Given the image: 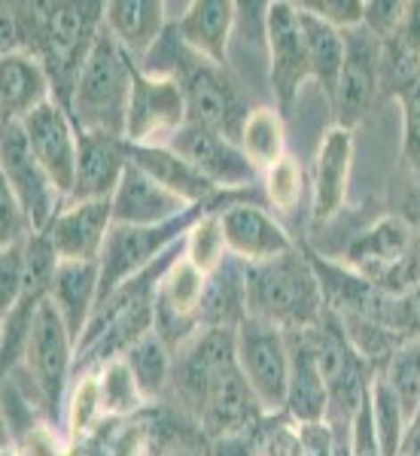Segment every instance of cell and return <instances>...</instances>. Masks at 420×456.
I'll return each instance as SVG.
<instances>
[{
	"instance_id": "obj_33",
	"label": "cell",
	"mask_w": 420,
	"mask_h": 456,
	"mask_svg": "<svg viewBox=\"0 0 420 456\" xmlns=\"http://www.w3.org/2000/svg\"><path fill=\"white\" fill-rule=\"evenodd\" d=\"M98 380H101V402H104L107 420H128V417H137L140 411L150 408L144 389L137 387L135 374H131L128 362L122 356L101 365Z\"/></svg>"
},
{
	"instance_id": "obj_25",
	"label": "cell",
	"mask_w": 420,
	"mask_h": 456,
	"mask_svg": "<svg viewBox=\"0 0 420 456\" xmlns=\"http://www.w3.org/2000/svg\"><path fill=\"white\" fill-rule=\"evenodd\" d=\"M128 161L144 167L152 180H159L165 189L180 195L189 204H210L219 198V189L210 180H204L183 156H177L171 146H131L128 143Z\"/></svg>"
},
{
	"instance_id": "obj_15",
	"label": "cell",
	"mask_w": 420,
	"mask_h": 456,
	"mask_svg": "<svg viewBox=\"0 0 420 456\" xmlns=\"http://www.w3.org/2000/svg\"><path fill=\"white\" fill-rule=\"evenodd\" d=\"M202 208V204H198ZM195 210V204L183 201L159 180H152L144 167L128 161L119 189L113 192V223L116 225H165Z\"/></svg>"
},
{
	"instance_id": "obj_41",
	"label": "cell",
	"mask_w": 420,
	"mask_h": 456,
	"mask_svg": "<svg viewBox=\"0 0 420 456\" xmlns=\"http://www.w3.org/2000/svg\"><path fill=\"white\" fill-rule=\"evenodd\" d=\"M299 436L305 456H333V426L329 420L299 423Z\"/></svg>"
},
{
	"instance_id": "obj_26",
	"label": "cell",
	"mask_w": 420,
	"mask_h": 456,
	"mask_svg": "<svg viewBox=\"0 0 420 456\" xmlns=\"http://www.w3.org/2000/svg\"><path fill=\"white\" fill-rule=\"evenodd\" d=\"M381 92L402 94L420 79V4L405 6V19L381 40Z\"/></svg>"
},
{
	"instance_id": "obj_42",
	"label": "cell",
	"mask_w": 420,
	"mask_h": 456,
	"mask_svg": "<svg viewBox=\"0 0 420 456\" xmlns=\"http://www.w3.org/2000/svg\"><path fill=\"white\" fill-rule=\"evenodd\" d=\"M259 436V432H256ZM256 436H223L208 441V453L204 456H259Z\"/></svg>"
},
{
	"instance_id": "obj_39",
	"label": "cell",
	"mask_w": 420,
	"mask_h": 456,
	"mask_svg": "<svg viewBox=\"0 0 420 456\" xmlns=\"http://www.w3.org/2000/svg\"><path fill=\"white\" fill-rule=\"evenodd\" d=\"M405 113V159L420 167V79L399 94Z\"/></svg>"
},
{
	"instance_id": "obj_12",
	"label": "cell",
	"mask_w": 420,
	"mask_h": 456,
	"mask_svg": "<svg viewBox=\"0 0 420 456\" xmlns=\"http://www.w3.org/2000/svg\"><path fill=\"white\" fill-rule=\"evenodd\" d=\"M381 40L366 25L344 34V68L335 88V116L342 128H350L366 119L381 92Z\"/></svg>"
},
{
	"instance_id": "obj_22",
	"label": "cell",
	"mask_w": 420,
	"mask_h": 456,
	"mask_svg": "<svg viewBox=\"0 0 420 456\" xmlns=\"http://www.w3.org/2000/svg\"><path fill=\"white\" fill-rule=\"evenodd\" d=\"M53 79L31 53H10L0 61V110L4 122H21L37 107L53 101Z\"/></svg>"
},
{
	"instance_id": "obj_23",
	"label": "cell",
	"mask_w": 420,
	"mask_h": 456,
	"mask_svg": "<svg viewBox=\"0 0 420 456\" xmlns=\"http://www.w3.org/2000/svg\"><path fill=\"white\" fill-rule=\"evenodd\" d=\"M238 21V4L232 0H195L177 21L183 46L213 64H226L232 28Z\"/></svg>"
},
{
	"instance_id": "obj_16",
	"label": "cell",
	"mask_w": 420,
	"mask_h": 456,
	"mask_svg": "<svg viewBox=\"0 0 420 456\" xmlns=\"http://www.w3.org/2000/svg\"><path fill=\"white\" fill-rule=\"evenodd\" d=\"M223 228H226L228 256H235V259L247 265L277 259V256L296 249L292 238L286 234V228L268 210L259 208V204H250V201L228 204V208H223Z\"/></svg>"
},
{
	"instance_id": "obj_4",
	"label": "cell",
	"mask_w": 420,
	"mask_h": 456,
	"mask_svg": "<svg viewBox=\"0 0 420 456\" xmlns=\"http://www.w3.org/2000/svg\"><path fill=\"white\" fill-rule=\"evenodd\" d=\"M174 79L180 83L183 98H186V122L223 131L232 141H238L250 110L241 101V92L228 77L226 64H213L183 46L177 55Z\"/></svg>"
},
{
	"instance_id": "obj_3",
	"label": "cell",
	"mask_w": 420,
	"mask_h": 456,
	"mask_svg": "<svg viewBox=\"0 0 420 456\" xmlns=\"http://www.w3.org/2000/svg\"><path fill=\"white\" fill-rule=\"evenodd\" d=\"M210 204H202V208L189 210L186 216L174 219V223H165V225H116L113 223V228H110V234H107L104 253H101V259H98L101 265L98 305H104L122 283H128L131 277H137L140 271L150 268V265L156 262L159 256H165L177 240L186 238L189 225H193Z\"/></svg>"
},
{
	"instance_id": "obj_32",
	"label": "cell",
	"mask_w": 420,
	"mask_h": 456,
	"mask_svg": "<svg viewBox=\"0 0 420 456\" xmlns=\"http://www.w3.org/2000/svg\"><path fill=\"white\" fill-rule=\"evenodd\" d=\"M64 420H68V444H83L98 432L107 420L104 402H101V380L98 369L79 371L70 384L68 404H64Z\"/></svg>"
},
{
	"instance_id": "obj_35",
	"label": "cell",
	"mask_w": 420,
	"mask_h": 456,
	"mask_svg": "<svg viewBox=\"0 0 420 456\" xmlns=\"http://www.w3.org/2000/svg\"><path fill=\"white\" fill-rule=\"evenodd\" d=\"M301 192H305V176H301V165L292 156H284L275 167L265 171V198L277 213L296 210Z\"/></svg>"
},
{
	"instance_id": "obj_14",
	"label": "cell",
	"mask_w": 420,
	"mask_h": 456,
	"mask_svg": "<svg viewBox=\"0 0 420 456\" xmlns=\"http://www.w3.org/2000/svg\"><path fill=\"white\" fill-rule=\"evenodd\" d=\"M113 228V201H70L46 228L62 262H98Z\"/></svg>"
},
{
	"instance_id": "obj_2",
	"label": "cell",
	"mask_w": 420,
	"mask_h": 456,
	"mask_svg": "<svg viewBox=\"0 0 420 456\" xmlns=\"http://www.w3.org/2000/svg\"><path fill=\"white\" fill-rule=\"evenodd\" d=\"M326 314L320 281L305 249L247 265V316L275 322L284 332L314 329Z\"/></svg>"
},
{
	"instance_id": "obj_17",
	"label": "cell",
	"mask_w": 420,
	"mask_h": 456,
	"mask_svg": "<svg viewBox=\"0 0 420 456\" xmlns=\"http://www.w3.org/2000/svg\"><path fill=\"white\" fill-rule=\"evenodd\" d=\"M350 167H353V131L350 128H329L320 141L314 159L311 176V219L314 225L329 223L338 210L344 208L350 186Z\"/></svg>"
},
{
	"instance_id": "obj_34",
	"label": "cell",
	"mask_w": 420,
	"mask_h": 456,
	"mask_svg": "<svg viewBox=\"0 0 420 456\" xmlns=\"http://www.w3.org/2000/svg\"><path fill=\"white\" fill-rule=\"evenodd\" d=\"M378 371L387 378L411 426L420 417V338H405Z\"/></svg>"
},
{
	"instance_id": "obj_11",
	"label": "cell",
	"mask_w": 420,
	"mask_h": 456,
	"mask_svg": "<svg viewBox=\"0 0 420 456\" xmlns=\"http://www.w3.org/2000/svg\"><path fill=\"white\" fill-rule=\"evenodd\" d=\"M265 420L268 417L256 402L244 371L238 369V356H235L210 378L202 417H198V429L204 432L208 441L223 436H256Z\"/></svg>"
},
{
	"instance_id": "obj_36",
	"label": "cell",
	"mask_w": 420,
	"mask_h": 456,
	"mask_svg": "<svg viewBox=\"0 0 420 456\" xmlns=\"http://www.w3.org/2000/svg\"><path fill=\"white\" fill-rule=\"evenodd\" d=\"M256 447L259 456H305L301 451V436L299 423H292L290 417H268L262 423L259 436H256Z\"/></svg>"
},
{
	"instance_id": "obj_27",
	"label": "cell",
	"mask_w": 420,
	"mask_h": 456,
	"mask_svg": "<svg viewBox=\"0 0 420 456\" xmlns=\"http://www.w3.org/2000/svg\"><path fill=\"white\" fill-rule=\"evenodd\" d=\"M247 320V262L228 259L208 277L202 305V326L238 329Z\"/></svg>"
},
{
	"instance_id": "obj_40",
	"label": "cell",
	"mask_w": 420,
	"mask_h": 456,
	"mask_svg": "<svg viewBox=\"0 0 420 456\" xmlns=\"http://www.w3.org/2000/svg\"><path fill=\"white\" fill-rule=\"evenodd\" d=\"M405 6L408 4H396V0H372V4H366L363 25L378 37V40H384V37H390L402 25Z\"/></svg>"
},
{
	"instance_id": "obj_30",
	"label": "cell",
	"mask_w": 420,
	"mask_h": 456,
	"mask_svg": "<svg viewBox=\"0 0 420 456\" xmlns=\"http://www.w3.org/2000/svg\"><path fill=\"white\" fill-rule=\"evenodd\" d=\"M238 143L250 159L256 171H268L280 159L286 156V131H284V113L275 107H256L247 113L241 125Z\"/></svg>"
},
{
	"instance_id": "obj_7",
	"label": "cell",
	"mask_w": 420,
	"mask_h": 456,
	"mask_svg": "<svg viewBox=\"0 0 420 456\" xmlns=\"http://www.w3.org/2000/svg\"><path fill=\"white\" fill-rule=\"evenodd\" d=\"M77 365V341H73L68 322H64L62 311L55 307L53 298H43V305L37 307L31 341L25 350V362L21 369L34 378L37 389L43 393V399L49 404V414H58L64 395L70 393V374Z\"/></svg>"
},
{
	"instance_id": "obj_21",
	"label": "cell",
	"mask_w": 420,
	"mask_h": 456,
	"mask_svg": "<svg viewBox=\"0 0 420 456\" xmlns=\"http://www.w3.org/2000/svg\"><path fill=\"white\" fill-rule=\"evenodd\" d=\"M168 4L161 0H110L104 4V28L135 61H144L168 31Z\"/></svg>"
},
{
	"instance_id": "obj_24",
	"label": "cell",
	"mask_w": 420,
	"mask_h": 456,
	"mask_svg": "<svg viewBox=\"0 0 420 456\" xmlns=\"http://www.w3.org/2000/svg\"><path fill=\"white\" fill-rule=\"evenodd\" d=\"M98 289H101L98 262H58L53 286H49V298L62 311L77 344L86 332L88 320H92L95 305H98Z\"/></svg>"
},
{
	"instance_id": "obj_6",
	"label": "cell",
	"mask_w": 420,
	"mask_h": 456,
	"mask_svg": "<svg viewBox=\"0 0 420 456\" xmlns=\"http://www.w3.org/2000/svg\"><path fill=\"white\" fill-rule=\"evenodd\" d=\"M0 180L16 195L25 210L34 234H43L62 213L68 198L58 192L53 176L37 161L21 122H4V143H0Z\"/></svg>"
},
{
	"instance_id": "obj_31",
	"label": "cell",
	"mask_w": 420,
	"mask_h": 456,
	"mask_svg": "<svg viewBox=\"0 0 420 456\" xmlns=\"http://www.w3.org/2000/svg\"><path fill=\"white\" fill-rule=\"evenodd\" d=\"M368 408H372V426L381 456H399L405 436H408V420H405V411L396 393L378 369L368 378Z\"/></svg>"
},
{
	"instance_id": "obj_5",
	"label": "cell",
	"mask_w": 420,
	"mask_h": 456,
	"mask_svg": "<svg viewBox=\"0 0 420 456\" xmlns=\"http://www.w3.org/2000/svg\"><path fill=\"white\" fill-rule=\"evenodd\" d=\"M235 356L265 417H280L290 389V338L275 322L247 316L235 329Z\"/></svg>"
},
{
	"instance_id": "obj_8",
	"label": "cell",
	"mask_w": 420,
	"mask_h": 456,
	"mask_svg": "<svg viewBox=\"0 0 420 456\" xmlns=\"http://www.w3.org/2000/svg\"><path fill=\"white\" fill-rule=\"evenodd\" d=\"M186 125V98L174 77H152L135 70L128 128L125 141L131 146H168Z\"/></svg>"
},
{
	"instance_id": "obj_10",
	"label": "cell",
	"mask_w": 420,
	"mask_h": 456,
	"mask_svg": "<svg viewBox=\"0 0 420 456\" xmlns=\"http://www.w3.org/2000/svg\"><path fill=\"white\" fill-rule=\"evenodd\" d=\"M265 43H268V79L280 113L292 107L301 83L311 77L308 46L296 4L265 6Z\"/></svg>"
},
{
	"instance_id": "obj_43",
	"label": "cell",
	"mask_w": 420,
	"mask_h": 456,
	"mask_svg": "<svg viewBox=\"0 0 420 456\" xmlns=\"http://www.w3.org/2000/svg\"><path fill=\"white\" fill-rule=\"evenodd\" d=\"M396 216L411 228V234H415V240L420 244V186L405 189L402 198H399V210H396Z\"/></svg>"
},
{
	"instance_id": "obj_44",
	"label": "cell",
	"mask_w": 420,
	"mask_h": 456,
	"mask_svg": "<svg viewBox=\"0 0 420 456\" xmlns=\"http://www.w3.org/2000/svg\"><path fill=\"white\" fill-rule=\"evenodd\" d=\"M399 456H420V417L408 426V436H405V444H402Z\"/></svg>"
},
{
	"instance_id": "obj_20",
	"label": "cell",
	"mask_w": 420,
	"mask_h": 456,
	"mask_svg": "<svg viewBox=\"0 0 420 456\" xmlns=\"http://www.w3.org/2000/svg\"><path fill=\"white\" fill-rule=\"evenodd\" d=\"M286 338H290V389H286L284 417H290L292 423L326 420V411H329L326 380H323L308 329L286 332Z\"/></svg>"
},
{
	"instance_id": "obj_9",
	"label": "cell",
	"mask_w": 420,
	"mask_h": 456,
	"mask_svg": "<svg viewBox=\"0 0 420 456\" xmlns=\"http://www.w3.org/2000/svg\"><path fill=\"white\" fill-rule=\"evenodd\" d=\"M168 146L186 159L204 180H210L219 192H247L259 176L238 141L204 125L186 122Z\"/></svg>"
},
{
	"instance_id": "obj_28",
	"label": "cell",
	"mask_w": 420,
	"mask_h": 456,
	"mask_svg": "<svg viewBox=\"0 0 420 456\" xmlns=\"http://www.w3.org/2000/svg\"><path fill=\"white\" fill-rule=\"evenodd\" d=\"M299 19H301V34H305L311 77L323 86V92H326L329 98H335L338 77H342V68H344V34L333 25H326V21H320L317 16H311V12H305L301 6H299Z\"/></svg>"
},
{
	"instance_id": "obj_1",
	"label": "cell",
	"mask_w": 420,
	"mask_h": 456,
	"mask_svg": "<svg viewBox=\"0 0 420 456\" xmlns=\"http://www.w3.org/2000/svg\"><path fill=\"white\" fill-rule=\"evenodd\" d=\"M135 70H137L135 58L110 37L107 28H101L68 107L79 134L125 137L131 88H135Z\"/></svg>"
},
{
	"instance_id": "obj_37",
	"label": "cell",
	"mask_w": 420,
	"mask_h": 456,
	"mask_svg": "<svg viewBox=\"0 0 420 456\" xmlns=\"http://www.w3.org/2000/svg\"><path fill=\"white\" fill-rule=\"evenodd\" d=\"M25 292V240L0 247V311H12Z\"/></svg>"
},
{
	"instance_id": "obj_38",
	"label": "cell",
	"mask_w": 420,
	"mask_h": 456,
	"mask_svg": "<svg viewBox=\"0 0 420 456\" xmlns=\"http://www.w3.org/2000/svg\"><path fill=\"white\" fill-rule=\"evenodd\" d=\"M301 10L311 12L326 25L338 28L342 34L353 31V28L363 25L366 19V4L363 0H301Z\"/></svg>"
},
{
	"instance_id": "obj_29",
	"label": "cell",
	"mask_w": 420,
	"mask_h": 456,
	"mask_svg": "<svg viewBox=\"0 0 420 456\" xmlns=\"http://www.w3.org/2000/svg\"><path fill=\"white\" fill-rule=\"evenodd\" d=\"M125 362H128L131 374H135L137 387L144 389L146 402L156 404L159 399L168 395V387H171V371H174V350L161 341V335L152 329L146 332L140 341L131 344L125 350Z\"/></svg>"
},
{
	"instance_id": "obj_18",
	"label": "cell",
	"mask_w": 420,
	"mask_h": 456,
	"mask_svg": "<svg viewBox=\"0 0 420 456\" xmlns=\"http://www.w3.org/2000/svg\"><path fill=\"white\" fill-rule=\"evenodd\" d=\"M128 167V141L113 134H79V161L70 201H113Z\"/></svg>"
},
{
	"instance_id": "obj_19",
	"label": "cell",
	"mask_w": 420,
	"mask_h": 456,
	"mask_svg": "<svg viewBox=\"0 0 420 456\" xmlns=\"http://www.w3.org/2000/svg\"><path fill=\"white\" fill-rule=\"evenodd\" d=\"M420 244L415 240V234H411V228L396 213H390V216L378 219L366 234L353 238V244L344 249V265L378 286Z\"/></svg>"
},
{
	"instance_id": "obj_13",
	"label": "cell",
	"mask_w": 420,
	"mask_h": 456,
	"mask_svg": "<svg viewBox=\"0 0 420 456\" xmlns=\"http://www.w3.org/2000/svg\"><path fill=\"white\" fill-rule=\"evenodd\" d=\"M21 128H25L28 143H31L43 171L53 176L58 192L70 198L79 161V131L73 125L70 113L53 98L43 107H37L31 116H25Z\"/></svg>"
}]
</instances>
